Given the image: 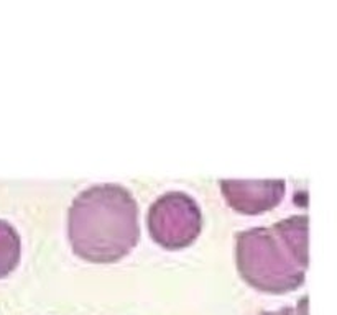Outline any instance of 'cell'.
Instances as JSON below:
<instances>
[{"label":"cell","mask_w":337,"mask_h":315,"mask_svg":"<svg viewBox=\"0 0 337 315\" xmlns=\"http://www.w3.org/2000/svg\"><path fill=\"white\" fill-rule=\"evenodd\" d=\"M262 315H308V299L303 297L294 307H283V309L263 312Z\"/></svg>","instance_id":"6"},{"label":"cell","mask_w":337,"mask_h":315,"mask_svg":"<svg viewBox=\"0 0 337 315\" xmlns=\"http://www.w3.org/2000/svg\"><path fill=\"white\" fill-rule=\"evenodd\" d=\"M20 261V236L15 228L0 220V279L9 276Z\"/></svg>","instance_id":"5"},{"label":"cell","mask_w":337,"mask_h":315,"mask_svg":"<svg viewBox=\"0 0 337 315\" xmlns=\"http://www.w3.org/2000/svg\"><path fill=\"white\" fill-rule=\"evenodd\" d=\"M237 267L250 286L268 294L298 289L308 267V217L294 215L237 235Z\"/></svg>","instance_id":"2"},{"label":"cell","mask_w":337,"mask_h":315,"mask_svg":"<svg viewBox=\"0 0 337 315\" xmlns=\"http://www.w3.org/2000/svg\"><path fill=\"white\" fill-rule=\"evenodd\" d=\"M227 204L247 215H257L277 207L285 195V181H221Z\"/></svg>","instance_id":"4"},{"label":"cell","mask_w":337,"mask_h":315,"mask_svg":"<svg viewBox=\"0 0 337 315\" xmlns=\"http://www.w3.org/2000/svg\"><path fill=\"white\" fill-rule=\"evenodd\" d=\"M138 236L137 202L122 186L86 189L69 209V241L82 259L114 263L130 253Z\"/></svg>","instance_id":"1"},{"label":"cell","mask_w":337,"mask_h":315,"mask_svg":"<svg viewBox=\"0 0 337 315\" xmlns=\"http://www.w3.org/2000/svg\"><path fill=\"white\" fill-rule=\"evenodd\" d=\"M148 230L152 238L164 248H184L201 232V210L187 194L168 192L150 207Z\"/></svg>","instance_id":"3"}]
</instances>
